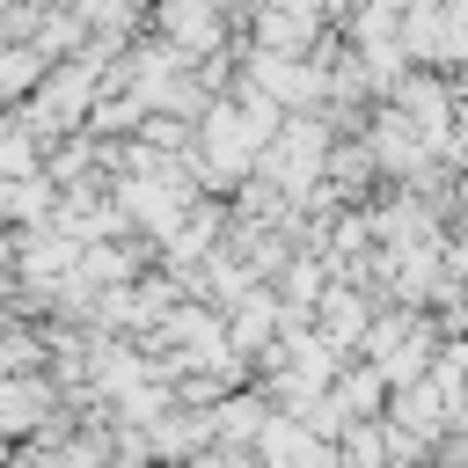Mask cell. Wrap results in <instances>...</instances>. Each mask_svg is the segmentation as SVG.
<instances>
[{
	"instance_id": "6da1fadb",
	"label": "cell",
	"mask_w": 468,
	"mask_h": 468,
	"mask_svg": "<svg viewBox=\"0 0 468 468\" xmlns=\"http://www.w3.org/2000/svg\"><path fill=\"white\" fill-rule=\"evenodd\" d=\"M161 29L176 51H205V44H219V7L212 0H161Z\"/></svg>"
}]
</instances>
